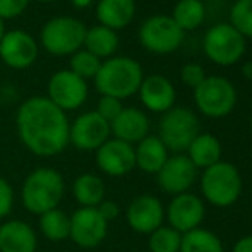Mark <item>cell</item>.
Instances as JSON below:
<instances>
[{
    "label": "cell",
    "mask_w": 252,
    "mask_h": 252,
    "mask_svg": "<svg viewBox=\"0 0 252 252\" xmlns=\"http://www.w3.org/2000/svg\"><path fill=\"white\" fill-rule=\"evenodd\" d=\"M88 98V84L70 70L55 72L48 81V100L62 112L77 110Z\"/></svg>",
    "instance_id": "11"
},
{
    "label": "cell",
    "mask_w": 252,
    "mask_h": 252,
    "mask_svg": "<svg viewBox=\"0 0 252 252\" xmlns=\"http://www.w3.org/2000/svg\"><path fill=\"white\" fill-rule=\"evenodd\" d=\"M182 233L168 225H161L148 237V246L151 252H180Z\"/></svg>",
    "instance_id": "29"
},
{
    "label": "cell",
    "mask_w": 252,
    "mask_h": 252,
    "mask_svg": "<svg viewBox=\"0 0 252 252\" xmlns=\"http://www.w3.org/2000/svg\"><path fill=\"white\" fill-rule=\"evenodd\" d=\"M199 119L189 108L173 106L165 112L159 120L158 137L168 151L182 155L187 151L194 139L199 134Z\"/></svg>",
    "instance_id": "5"
},
{
    "label": "cell",
    "mask_w": 252,
    "mask_h": 252,
    "mask_svg": "<svg viewBox=\"0 0 252 252\" xmlns=\"http://www.w3.org/2000/svg\"><path fill=\"white\" fill-rule=\"evenodd\" d=\"M72 3L76 7H88L91 3V0H72Z\"/></svg>",
    "instance_id": "39"
},
{
    "label": "cell",
    "mask_w": 252,
    "mask_h": 252,
    "mask_svg": "<svg viewBox=\"0 0 252 252\" xmlns=\"http://www.w3.org/2000/svg\"><path fill=\"white\" fill-rule=\"evenodd\" d=\"M137 93L141 103L153 113H165L175 106V88L168 77L159 74L144 77Z\"/></svg>",
    "instance_id": "18"
},
{
    "label": "cell",
    "mask_w": 252,
    "mask_h": 252,
    "mask_svg": "<svg viewBox=\"0 0 252 252\" xmlns=\"http://www.w3.org/2000/svg\"><path fill=\"white\" fill-rule=\"evenodd\" d=\"M122 110H124V105L120 100L112 98V96H101L100 101H98V108L94 110V112H96L101 119H105L108 124H112L113 120L119 117V113L122 112Z\"/></svg>",
    "instance_id": "33"
},
{
    "label": "cell",
    "mask_w": 252,
    "mask_h": 252,
    "mask_svg": "<svg viewBox=\"0 0 252 252\" xmlns=\"http://www.w3.org/2000/svg\"><path fill=\"white\" fill-rule=\"evenodd\" d=\"M38 235L30 223L9 220L0 223V252H36Z\"/></svg>",
    "instance_id": "20"
},
{
    "label": "cell",
    "mask_w": 252,
    "mask_h": 252,
    "mask_svg": "<svg viewBox=\"0 0 252 252\" xmlns=\"http://www.w3.org/2000/svg\"><path fill=\"white\" fill-rule=\"evenodd\" d=\"M251 130H252V119H251Z\"/></svg>",
    "instance_id": "42"
},
{
    "label": "cell",
    "mask_w": 252,
    "mask_h": 252,
    "mask_svg": "<svg viewBox=\"0 0 252 252\" xmlns=\"http://www.w3.org/2000/svg\"><path fill=\"white\" fill-rule=\"evenodd\" d=\"M180 252H225L223 244L216 233L208 228H194L187 233H182Z\"/></svg>",
    "instance_id": "28"
},
{
    "label": "cell",
    "mask_w": 252,
    "mask_h": 252,
    "mask_svg": "<svg viewBox=\"0 0 252 252\" xmlns=\"http://www.w3.org/2000/svg\"><path fill=\"white\" fill-rule=\"evenodd\" d=\"M184 31L170 16H153L139 28V41L148 52L156 55L173 53L184 41Z\"/></svg>",
    "instance_id": "9"
},
{
    "label": "cell",
    "mask_w": 252,
    "mask_h": 252,
    "mask_svg": "<svg viewBox=\"0 0 252 252\" xmlns=\"http://www.w3.org/2000/svg\"><path fill=\"white\" fill-rule=\"evenodd\" d=\"M40 2H52V0H40Z\"/></svg>",
    "instance_id": "41"
},
{
    "label": "cell",
    "mask_w": 252,
    "mask_h": 252,
    "mask_svg": "<svg viewBox=\"0 0 252 252\" xmlns=\"http://www.w3.org/2000/svg\"><path fill=\"white\" fill-rule=\"evenodd\" d=\"M3 34H5V24H3V19L0 17V40L3 38Z\"/></svg>",
    "instance_id": "40"
},
{
    "label": "cell",
    "mask_w": 252,
    "mask_h": 252,
    "mask_svg": "<svg viewBox=\"0 0 252 252\" xmlns=\"http://www.w3.org/2000/svg\"><path fill=\"white\" fill-rule=\"evenodd\" d=\"M126 218L134 232L150 235L163 225L165 208L158 197L151 194H143L130 201V204L127 206Z\"/></svg>",
    "instance_id": "15"
},
{
    "label": "cell",
    "mask_w": 252,
    "mask_h": 252,
    "mask_svg": "<svg viewBox=\"0 0 252 252\" xmlns=\"http://www.w3.org/2000/svg\"><path fill=\"white\" fill-rule=\"evenodd\" d=\"M110 132L115 139L134 146L146 136H150V119L143 110L124 106L119 117L110 124Z\"/></svg>",
    "instance_id": "19"
},
{
    "label": "cell",
    "mask_w": 252,
    "mask_h": 252,
    "mask_svg": "<svg viewBox=\"0 0 252 252\" xmlns=\"http://www.w3.org/2000/svg\"><path fill=\"white\" fill-rule=\"evenodd\" d=\"M221 143L218 137L208 132H199L186 153L197 170H206L208 166L221 161Z\"/></svg>",
    "instance_id": "23"
},
{
    "label": "cell",
    "mask_w": 252,
    "mask_h": 252,
    "mask_svg": "<svg viewBox=\"0 0 252 252\" xmlns=\"http://www.w3.org/2000/svg\"><path fill=\"white\" fill-rule=\"evenodd\" d=\"M65 194V180L60 172L50 166H40L24 179L21 186V202L31 215L57 209Z\"/></svg>",
    "instance_id": "2"
},
{
    "label": "cell",
    "mask_w": 252,
    "mask_h": 252,
    "mask_svg": "<svg viewBox=\"0 0 252 252\" xmlns=\"http://www.w3.org/2000/svg\"><path fill=\"white\" fill-rule=\"evenodd\" d=\"M110 124L96 112L79 115L69 129V143L79 151H96L110 139Z\"/></svg>",
    "instance_id": "12"
},
{
    "label": "cell",
    "mask_w": 252,
    "mask_h": 252,
    "mask_svg": "<svg viewBox=\"0 0 252 252\" xmlns=\"http://www.w3.org/2000/svg\"><path fill=\"white\" fill-rule=\"evenodd\" d=\"M204 79H206V72L199 63L189 62L186 65H182V69H180V81L186 86L192 88V90H196Z\"/></svg>",
    "instance_id": "32"
},
{
    "label": "cell",
    "mask_w": 252,
    "mask_h": 252,
    "mask_svg": "<svg viewBox=\"0 0 252 252\" xmlns=\"http://www.w3.org/2000/svg\"><path fill=\"white\" fill-rule=\"evenodd\" d=\"M98 213L103 216V220H105L106 223L113 221V220H117V216L120 215V208L119 204H117L115 201H110V199H103L100 204H98Z\"/></svg>",
    "instance_id": "36"
},
{
    "label": "cell",
    "mask_w": 252,
    "mask_h": 252,
    "mask_svg": "<svg viewBox=\"0 0 252 252\" xmlns=\"http://www.w3.org/2000/svg\"><path fill=\"white\" fill-rule=\"evenodd\" d=\"M14 209V189L10 182L0 177V220L7 218Z\"/></svg>",
    "instance_id": "34"
},
{
    "label": "cell",
    "mask_w": 252,
    "mask_h": 252,
    "mask_svg": "<svg viewBox=\"0 0 252 252\" xmlns=\"http://www.w3.org/2000/svg\"><path fill=\"white\" fill-rule=\"evenodd\" d=\"M134 155H136V168L151 175H156L161 170L170 156L166 146L159 141L158 136H146L143 141H139L134 146Z\"/></svg>",
    "instance_id": "21"
},
{
    "label": "cell",
    "mask_w": 252,
    "mask_h": 252,
    "mask_svg": "<svg viewBox=\"0 0 252 252\" xmlns=\"http://www.w3.org/2000/svg\"><path fill=\"white\" fill-rule=\"evenodd\" d=\"M72 194L81 208H98V204L105 199L106 187L101 177L88 172L74 179Z\"/></svg>",
    "instance_id": "24"
},
{
    "label": "cell",
    "mask_w": 252,
    "mask_h": 252,
    "mask_svg": "<svg viewBox=\"0 0 252 252\" xmlns=\"http://www.w3.org/2000/svg\"><path fill=\"white\" fill-rule=\"evenodd\" d=\"M170 17L184 33L196 31L206 19V5L201 0H179Z\"/></svg>",
    "instance_id": "25"
},
{
    "label": "cell",
    "mask_w": 252,
    "mask_h": 252,
    "mask_svg": "<svg viewBox=\"0 0 252 252\" xmlns=\"http://www.w3.org/2000/svg\"><path fill=\"white\" fill-rule=\"evenodd\" d=\"M108 233V223L96 208H79L70 215L69 239L83 249H94Z\"/></svg>",
    "instance_id": "10"
},
{
    "label": "cell",
    "mask_w": 252,
    "mask_h": 252,
    "mask_svg": "<svg viewBox=\"0 0 252 252\" xmlns=\"http://www.w3.org/2000/svg\"><path fill=\"white\" fill-rule=\"evenodd\" d=\"M136 14L134 0H100L96 7V17L101 26L108 30H122L129 26Z\"/></svg>",
    "instance_id": "22"
},
{
    "label": "cell",
    "mask_w": 252,
    "mask_h": 252,
    "mask_svg": "<svg viewBox=\"0 0 252 252\" xmlns=\"http://www.w3.org/2000/svg\"><path fill=\"white\" fill-rule=\"evenodd\" d=\"M201 192L209 204L228 208L239 201L242 194V175L233 163L218 161L202 170Z\"/></svg>",
    "instance_id": "4"
},
{
    "label": "cell",
    "mask_w": 252,
    "mask_h": 252,
    "mask_svg": "<svg viewBox=\"0 0 252 252\" xmlns=\"http://www.w3.org/2000/svg\"><path fill=\"white\" fill-rule=\"evenodd\" d=\"M86 31V26L76 17H53L41 30V45L52 55H72L84 45Z\"/></svg>",
    "instance_id": "8"
},
{
    "label": "cell",
    "mask_w": 252,
    "mask_h": 252,
    "mask_svg": "<svg viewBox=\"0 0 252 252\" xmlns=\"http://www.w3.org/2000/svg\"><path fill=\"white\" fill-rule=\"evenodd\" d=\"M230 24L242 34L252 40V0H237L230 9Z\"/></svg>",
    "instance_id": "31"
},
{
    "label": "cell",
    "mask_w": 252,
    "mask_h": 252,
    "mask_svg": "<svg viewBox=\"0 0 252 252\" xmlns=\"http://www.w3.org/2000/svg\"><path fill=\"white\" fill-rule=\"evenodd\" d=\"M202 50L216 65H235L246 53V38L230 23H220L204 33Z\"/></svg>",
    "instance_id": "6"
},
{
    "label": "cell",
    "mask_w": 252,
    "mask_h": 252,
    "mask_svg": "<svg viewBox=\"0 0 252 252\" xmlns=\"http://www.w3.org/2000/svg\"><path fill=\"white\" fill-rule=\"evenodd\" d=\"M96 165L108 177H124L136 168L134 146L115 137L101 144L96 151Z\"/></svg>",
    "instance_id": "16"
},
{
    "label": "cell",
    "mask_w": 252,
    "mask_h": 252,
    "mask_svg": "<svg viewBox=\"0 0 252 252\" xmlns=\"http://www.w3.org/2000/svg\"><path fill=\"white\" fill-rule=\"evenodd\" d=\"M30 0H0V17L12 19L26 10Z\"/></svg>",
    "instance_id": "35"
},
{
    "label": "cell",
    "mask_w": 252,
    "mask_h": 252,
    "mask_svg": "<svg viewBox=\"0 0 252 252\" xmlns=\"http://www.w3.org/2000/svg\"><path fill=\"white\" fill-rule=\"evenodd\" d=\"M84 47L98 59H108L119 48V36L113 30H108L100 24V26H94L86 31Z\"/></svg>",
    "instance_id": "26"
},
{
    "label": "cell",
    "mask_w": 252,
    "mask_h": 252,
    "mask_svg": "<svg viewBox=\"0 0 252 252\" xmlns=\"http://www.w3.org/2000/svg\"><path fill=\"white\" fill-rule=\"evenodd\" d=\"M242 74L247 81H251L252 83V60H249V62H246L242 65Z\"/></svg>",
    "instance_id": "38"
},
{
    "label": "cell",
    "mask_w": 252,
    "mask_h": 252,
    "mask_svg": "<svg viewBox=\"0 0 252 252\" xmlns=\"http://www.w3.org/2000/svg\"><path fill=\"white\" fill-rule=\"evenodd\" d=\"M143 79V67L137 60L130 57H112L101 62L94 77V86L101 96H112L122 101L139 91Z\"/></svg>",
    "instance_id": "3"
},
{
    "label": "cell",
    "mask_w": 252,
    "mask_h": 252,
    "mask_svg": "<svg viewBox=\"0 0 252 252\" xmlns=\"http://www.w3.org/2000/svg\"><path fill=\"white\" fill-rule=\"evenodd\" d=\"M232 252H252V235H246L237 240Z\"/></svg>",
    "instance_id": "37"
},
{
    "label": "cell",
    "mask_w": 252,
    "mask_h": 252,
    "mask_svg": "<svg viewBox=\"0 0 252 252\" xmlns=\"http://www.w3.org/2000/svg\"><path fill=\"white\" fill-rule=\"evenodd\" d=\"M19 139L33 155L41 158L60 155L69 146V129L65 112L48 98L33 96L19 106L16 115Z\"/></svg>",
    "instance_id": "1"
},
{
    "label": "cell",
    "mask_w": 252,
    "mask_h": 252,
    "mask_svg": "<svg viewBox=\"0 0 252 252\" xmlns=\"http://www.w3.org/2000/svg\"><path fill=\"white\" fill-rule=\"evenodd\" d=\"M194 103L204 117L223 119L235 108L237 90L226 77L206 76V79L194 90Z\"/></svg>",
    "instance_id": "7"
},
{
    "label": "cell",
    "mask_w": 252,
    "mask_h": 252,
    "mask_svg": "<svg viewBox=\"0 0 252 252\" xmlns=\"http://www.w3.org/2000/svg\"><path fill=\"white\" fill-rule=\"evenodd\" d=\"M197 179V168L192 165L187 155L168 156L166 163L156 173V182L159 189L172 196L184 194L194 186Z\"/></svg>",
    "instance_id": "13"
},
{
    "label": "cell",
    "mask_w": 252,
    "mask_h": 252,
    "mask_svg": "<svg viewBox=\"0 0 252 252\" xmlns=\"http://www.w3.org/2000/svg\"><path fill=\"white\" fill-rule=\"evenodd\" d=\"M204 202H202L199 196L190 192L173 196L168 208L165 209L168 226L175 228L180 233H187L194 228H199L202 220H204Z\"/></svg>",
    "instance_id": "14"
},
{
    "label": "cell",
    "mask_w": 252,
    "mask_h": 252,
    "mask_svg": "<svg viewBox=\"0 0 252 252\" xmlns=\"http://www.w3.org/2000/svg\"><path fill=\"white\" fill-rule=\"evenodd\" d=\"M40 226L41 235L50 242H63L70 235V216L62 209H52L40 216Z\"/></svg>",
    "instance_id": "27"
},
{
    "label": "cell",
    "mask_w": 252,
    "mask_h": 252,
    "mask_svg": "<svg viewBox=\"0 0 252 252\" xmlns=\"http://www.w3.org/2000/svg\"><path fill=\"white\" fill-rule=\"evenodd\" d=\"M38 45L26 31L14 30L0 40V57L10 69H28L36 60Z\"/></svg>",
    "instance_id": "17"
},
{
    "label": "cell",
    "mask_w": 252,
    "mask_h": 252,
    "mask_svg": "<svg viewBox=\"0 0 252 252\" xmlns=\"http://www.w3.org/2000/svg\"><path fill=\"white\" fill-rule=\"evenodd\" d=\"M101 67V59L94 57L93 53L88 50H79L72 53L70 57V72H74L76 76H79L81 79H91V77H96L98 70Z\"/></svg>",
    "instance_id": "30"
}]
</instances>
